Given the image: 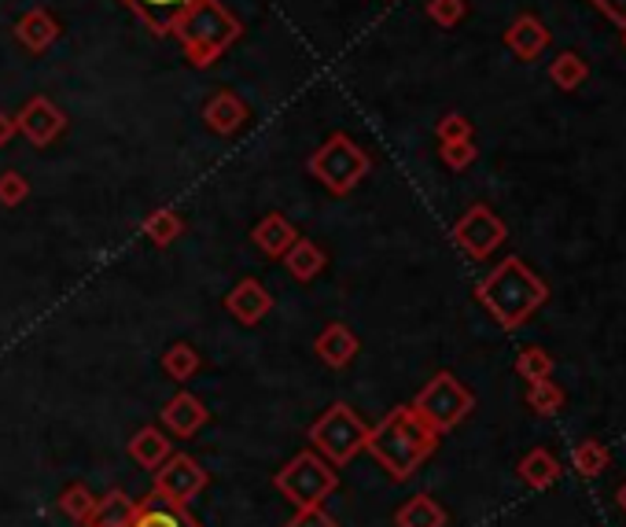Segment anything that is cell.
Here are the masks:
<instances>
[{"label": "cell", "mask_w": 626, "mask_h": 527, "mask_svg": "<svg viewBox=\"0 0 626 527\" xmlns=\"http://www.w3.org/2000/svg\"><path fill=\"white\" fill-rule=\"evenodd\" d=\"M439 432L428 428L413 405H395L380 424L369 428L366 450L376 458V465L391 476L395 483H406L424 461L436 454Z\"/></svg>", "instance_id": "cell-1"}, {"label": "cell", "mask_w": 626, "mask_h": 527, "mask_svg": "<svg viewBox=\"0 0 626 527\" xmlns=\"http://www.w3.org/2000/svg\"><path fill=\"white\" fill-rule=\"evenodd\" d=\"M476 299L490 310V318L498 321L505 332H512L549 299V288H545V280L528 262L512 255L476 284Z\"/></svg>", "instance_id": "cell-2"}, {"label": "cell", "mask_w": 626, "mask_h": 527, "mask_svg": "<svg viewBox=\"0 0 626 527\" xmlns=\"http://www.w3.org/2000/svg\"><path fill=\"white\" fill-rule=\"evenodd\" d=\"M240 34H244V23H240L221 0H199L196 8H188V15L174 26L170 37H177L181 53H185L192 67L204 70V67H215L218 59L236 45Z\"/></svg>", "instance_id": "cell-3"}, {"label": "cell", "mask_w": 626, "mask_h": 527, "mask_svg": "<svg viewBox=\"0 0 626 527\" xmlns=\"http://www.w3.org/2000/svg\"><path fill=\"white\" fill-rule=\"evenodd\" d=\"M306 170L332 196H350L372 170V159L350 134H332L325 145L310 156Z\"/></svg>", "instance_id": "cell-4"}, {"label": "cell", "mask_w": 626, "mask_h": 527, "mask_svg": "<svg viewBox=\"0 0 626 527\" xmlns=\"http://www.w3.org/2000/svg\"><path fill=\"white\" fill-rule=\"evenodd\" d=\"M369 428L372 424L361 421L358 410H350L347 402H332L328 410L310 424V446L328 465L343 469V465H350L361 450H366Z\"/></svg>", "instance_id": "cell-5"}, {"label": "cell", "mask_w": 626, "mask_h": 527, "mask_svg": "<svg viewBox=\"0 0 626 527\" xmlns=\"http://www.w3.org/2000/svg\"><path fill=\"white\" fill-rule=\"evenodd\" d=\"M273 486H277L295 509H313V505H325L332 494H336L339 472H336V465H328L310 446V450L295 454L285 469L273 476Z\"/></svg>", "instance_id": "cell-6"}, {"label": "cell", "mask_w": 626, "mask_h": 527, "mask_svg": "<svg viewBox=\"0 0 626 527\" xmlns=\"http://www.w3.org/2000/svg\"><path fill=\"white\" fill-rule=\"evenodd\" d=\"M417 410V417L436 428L439 435L453 432L457 424L476 410V394L453 377V373H436L424 388L417 391V399L409 402Z\"/></svg>", "instance_id": "cell-7"}, {"label": "cell", "mask_w": 626, "mask_h": 527, "mask_svg": "<svg viewBox=\"0 0 626 527\" xmlns=\"http://www.w3.org/2000/svg\"><path fill=\"white\" fill-rule=\"evenodd\" d=\"M505 237H509V229H505V221L494 215L490 207H483V203H476V207H468L464 215L453 221V243L464 251L468 259H490L494 251L501 248Z\"/></svg>", "instance_id": "cell-8"}, {"label": "cell", "mask_w": 626, "mask_h": 527, "mask_svg": "<svg viewBox=\"0 0 626 527\" xmlns=\"http://www.w3.org/2000/svg\"><path fill=\"white\" fill-rule=\"evenodd\" d=\"M210 476L204 472V465L196 458H188V454H170V458L155 469V483H151V491L163 494L166 502L174 505H192L199 499V494L207 491Z\"/></svg>", "instance_id": "cell-9"}, {"label": "cell", "mask_w": 626, "mask_h": 527, "mask_svg": "<svg viewBox=\"0 0 626 527\" xmlns=\"http://www.w3.org/2000/svg\"><path fill=\"white\" fill-rule=\"evenodd\" d=\"M15 129L19 137L30 140L34 148H48L63 137L67 129V115L59 111L48 96H30L15 115Z\"/></svg>", "instance_id": "cell-10"}, {"label": "cell", "mask_w": 626, "mask_h": 527, "mask_svg": "<svg viewBox=\"0 0 626 527\" xmlns=\"http://www.w3.org/2000/svg\"><path fill=\"white\" fill-rule=\"evenodd\" d=\"M118 4L129 8L155 37H170L174 26L188 15V8H196L199 0H118Z\"/></svg>", "instance_id": "cell-11"}, {"label": "cell", "mask_w": 626, "mask_h": 527, "mask_svg": "<svg viewBox=\"0 0 626 527\" xmlns=\"http://www.w3.org/2000/svg\"><path fill=\"white\" fill-rule=\"evenodd\" d=\"M12 34L26 53H48L59 41V34H63V23L48 8H30V12H23L12 23Z\"/></svg>", "instance_id": "cell-12"}, {"label": "cell", "mask_w": 626, "mask_h": 527, "mask_svg": "<svg viewBox=\"0 0 626 527\" xmlns=\"http://www.w3.org/2000/svg\"><path fill=\"white\" fill-rule=\"evenodd\" d=\"M207 405L196 399L192 391H177L163 410H159V421H163V432L177 435V439H192L199 428L207 424Z\"/></svg>", "instance_id": "cell-13"}, {"label": "cell", "mask_w": 626, "mask_h": 527, "mask_svg": "<svg viewBox=\"0 0 626 527\" xmlns=\"http://www.w3.org/2000/svg\"><path fill=\"white\" fill-rule=\"evenodd\" d=\"M247 118H251L247 104L236 93H232V89H221V93H215L204 104L207 129H210V134H218V137H236L240 129L247 126Z\"/></svg>", "instance_id": "cell-14"}, {"label": "cell", "mask_w": 626, "mask_h": 527, "mask_svg": "<svg viewBox=\"0 0 626 527\" xmlns=\"http://www.w3.org/2000/svg\"><path fill=\"white\" fill-rule=\"evenodd\" d=\"M269 310H273V296L266 291V284L255 277H244L225 296V313L240 324H258Z\"/></svg>", "instance_id": "cell-15"}, {"label": "cell", "mask_w": 626, "mask_h": 527, "mask_svg": "<svg viewBox=\"0 0 626 527\" xmlns=\"http://www.w3.org/2000/svg\"><path fill=\"white\" fill-rule=\"evenodd\" d=\"M358 351H361V340L343 321L325 324V329L317 332V340H313V354H317L328 369H347V365L358 358Z\"/></svg>", "instance_id": "cell-16"}, {"label": "cell", "mask_w": 626, "mask_h": 527, "mask_svg": "<svg viewBox=\"0 0 626 527\" xmlns=\"http://www.w3.org/2000/svg\"><path fill=\"white\" fill-rule=\"evenodd\" d=\"M129 527H204V524L188 513V505H174L163 494L151 491L144 502H137Z\"/></svg>", "instance_id": "cell-17"}, {"label": "cell", "mask_w": 626, "mask_h": 527, "mask_svg": "<svg viewBox=\"0 0 626 527\" xmlns=\"http://www.w3.org/2000/svg\"><path fill=\"white\" fill-rule=\"evenodd\" d=\"M505 45H509V53L523 59V64H531L534 56H542V48L549 45V30L542 26V19L534 15H520L517 23L505 30Z\"/></svg>", "instance_id": "cell-18"}, {"label": "cell", "mask_w": 626, "mask_h": 527, "mask_svg": "<svg viewBox=\"0 0 626 527\" xmlns=\"http://www.w3.org/2000/svg\"><path fill=\"white\" fill-rule=\"evenodd\" d=\"M170 454H174V443H170V435L163 428H155V424L134 432V439H129V458H134L144 472H155Z\"/></svg>", "instance_id": "cell-19"}, {"label": "cell", "mask_w": 626, "mask_h": 527, "mask_svg": "<svg viewBox=\"0 0 626 527\" xmlns=\"http://www.w3.org/2000/svg\"><path fill=\"white\" fill-rule=\"evenodd\" d=\"M251 240H255V248L266 259H280L291 248V243L299 240V229L291 226L285 215H266L255 229H251Z\"/></svg>", "instance_id": "cell-20"}, {"label": "cell", "mask_w": 626, "mask_h": 527, "mask_svg": "<svg viewBox=\"0 0 626 527\" xmlns=\"http://www.w3.org/2000/svg\"><path fill=\"white\" fill-rule=\"evenodd\" d=\"M280 259H285L288 273H291V277H295L299 284H310L313 277H321V270L328 266L325 248H321V243H313V240H306V237H299Z\"/></svg>", "instance_id": "cell-21"}, {"label": "cell", "mask_w": 626, "mask_h": 527, "mask_svg": "<svg viewBox=\"0 0 626 527\" xmlns=\"http://www.w3.org/2000/svg\"><path fill=\"white\" fill-rule=\"evenodd\" d=\"M520 480L531 486V491H549L553 483L560 480V461L553 458L549 450H545V446H534V450L528 454V458L520 461Z\"/></svg>", "instance_id": "cell-22"}, {"label": "cell", "mask_w": 626, "mask_h": 527, "mask_svg": "<svg viewBox=\"0 0 626 527\" xmlns=\"http://www.w3.org/2000/svg\"><path fill=\"white\" fill-rule=\"evenodd\" d=\"M395 527H447V509L431 494H413L395 513Z\"/></svg>", "instance_id": "cell-23"}, {"label": "cell", "mask_w": 626, "mask_h": 527, "mask_svg": "<svg viewBox=\"0 0 626 527\" xmlns=\"http://www.w3.org/2000/svg\"><path fill=\"white\" fill-rule=\"evenodd\" d=\"M134 509H137V502L129 499L126 491H107L104 499H96L93 516H89L85 524H100V527H129V520H134Z\"/></svg>", "instance_id": "cell-24"}, {"label": "cell", "mask_w": 626, "mask_h": 527, "mask_svg": "<svg viewBox=\"0 0 626 527\" xmlns=\"http://www.w3.org/2000/svg\"><path fill=\"white\" fill-rule=\"evenodd\" d=\"M140 232L155 243V248H170L181 232H185V218L177 215L174 207H159V210H151V215L144 218V226H140Z\"/></svg>", "instance_id": "cell-25"}, {"label": "cell", "mask_w": 626, "mask_h": 527, "mask_svg": "<svg viewBox=\"0 0 626 527\" xmlns=\"http://www.w3.org/2000/svg\"><path fill=\"white\" fill-rule=\"evenodd\" d=\"M199 365H204V354L192 347V343H174V347H166V354H163V373L177 383L196 377Z\"/></svg>", "instance_id": "cell-26"}, {"label": "cell", "mask_w": 626, "mask_h": 527, "mask_svg": "<svg viewBox=\"0 0 626 527\" xmlns=\"http://www.w3.org/2000/svg\"><path fill=\"white\" fill-rule=\"evenodd\" d=\"M608 461H612L608 446L598 443V439H582V443H575V450H571L575 472H579V476H590V480L608 469Z\"/></svg>", "instance_id": "cell-27"}, {"label": "cell", "mask_w": 626, "mask_h": 527, "mask_svg": "<svg viewBox=\"0 0 626 527\" xmlns=\"http://www.w3.org/2000/svg\"><path fill=\"white\" fill-rule=\"evenodd\" d=\"M549 78H553V85L564 89V93H575V89H579L582 81L590 78V67H586V59H582V56H575V53H560L557 59H553Z\"/></svg>", "instance_id": "cell-28"}, {"label": "cell", "mask_w": 626, "mask_h": 527, "mask_svg": "<svg viewBox=\"0 0 626 527\" xmlns=\"http://www.w3.org/2000/svg\"><path fill=\"white\" fill-rule=\"evenodd\" d=\"M93 505H96V494L89 491L85 483H70L63 494H59V513L74 524H85L93 516Z\"/></svg>", "instance_id": "cell-29"}, {"label": "cell", "mask_w": 626, "mask_h": 527, "mask_svg": "<svg viewBox=\"0 0 626 527\" xmlns=\"http://www.w3.org/2000/svg\"><path fill=\"white\" fill-rule=\"evenodd\" d=\"M564 402H568V394H564L560 383H553L549 380H538V383H531V391H528V405L538 417H553V413H560L564 410Z\"/></svg>", "instance_id": "cell-30"}, {"label": "cell", "mask_w": 626, "mask_h": 527, "mask_svg": "<svg viewBox=\"0 0 626 527\" xmlns=\"http://www.w3.org/2000/svg\"><path fill=\"white\" fill-rule=\"evenodd\" d=\"M517 373L528 383H538V380H549L553 377V354L542 351V347H523L517 354Z\"/></svg>", "instance_id": "cell-31"}, {"label": "cell", "mask_w": 626, "mask_h": 527, "mask_svg": "<svg viewBox=\"0 0 626 527\" xmlns=\"http://www.w3.org/2000/svg\"><path fill=\"white\" fill-rule=\"evenodd\" d=\"M464 15H468L464 0H428V19L442 30H453Z\"/></svg>", "instance_id": "cell-32"}, {"label": "cell", "mask_w": 626, "mask_h": 527, "mask_svg": "<svg viewBox=\"0 0 626 527\" xmlns=\"http://www.w3.org/2000/svg\"><path fill=\"white\" fill-rule=\"evenodd\" d=\"M30 196V181L19 170H4L0 174V207H19Z\"/></svg>", "instance_id": "cell-33"}, {"label": "cell", "mask_w": 626, "mask_h": 527, "mask_svg": "<svg viewBox=\"0 0 626 527\" xmlns=\"http://www.w3.org/2000/svg\"><path fill=\"white\" fill-rule=\"evenodd\" d=\"M476 140H450V145H442V162H447L450 170H464V167H472L476 162Z\"/></svg>", "instance_id": "cell-34"}, {"label": "cell", "mask_w": 626, "mask_h": 527, "mask_svg": "<svg viewBox=\"0 0 626 527\" xmlns=\"http://www.w3.org/2000/svg\"><path fill=\"white\" fill-rule=\"evenodd\" d=\"M436 137H439V145H450V140H468L472 137V122L464 115H457V111H450V115L439 118Z\"/></svg>", "instance_id": "cell-35"}, {"label": "cell", "mask_w": 626, "mask_h": 527, "mask_svg": "<svg viewBox=\"0 0 626 527\" xmlns=\"http://www.w3.org/2000/svg\"><path fill=\"white\" fill-rule=\"evenodd\" d=\"M285 527H339V520L328 516L325 505H313V509H295V516Z\"/></svg>", "instance_id": "cell-36"}, {"label": "cell", "mask_w": 626, "mask_h": 527, "mask_svg": "<svg viewBox=\"0 0 626 527\" xmlns=\"http://www.w3.org/2000/svg\"><path fill=\"white\" fill-rule=\"evenodd\" d=\"M593 8H598L601 15H608L615 26L626 30V0H593Z\"/></svg>", "instance_id": "cell-37"}, {"label": "cell", "mask_w": 626, "mask_h": 527, "mask_svg": "<svg viewBox=\"0 0 626 527\" xmlns=\"http://www.w3.org/2000/svg\"><path fill=\"white\" fill-rule=\"evenodd\" d=\"M12 137H19L15 129V115H8V111H0V148L12 145Z\"/></svg>", "instance_id": "cell-38"}, {"label": "cell", "mask_w": 626, "mask_h": 527, "mask_svg": "<svg viewBox=\"0 0 626 527\" xmlns=\"http://www.w3.org/2000/svg\"><path fill=\"white\" fill-rule=\"evenodd\" d=\"M615 502H619V509L626 513V483L619 486V494H615Z\"/></svg>", "instance_id": "cell-39"}, {"label": "cell", "mask_w": 626, "mask_h": 527, "mask_svg": "<svg viewBox=\"0 0 626 527\" xmlns=\"http://www.w3.org/2000/svg\"><path fill=\"white\" fill-rule=\"evenodd\" d=\"M85 527H100V524H85Z\"/></svg>", "instance_id": "cell-40"}]
</instances>
